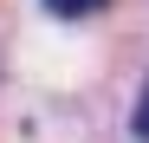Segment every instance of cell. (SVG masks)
Segmentation results:
<instances>
[{"label": "cell", "mask_w": 149, "mask_h": 143, "mask_svg": "<svg viewBox=\"0 0 149 143\" xmlns=\"http://www.w3.org/2000/svg\"><path fill=\"white\" fill-rule=\"evenodd\" d=\"M104 7H110V0H45V13H58V20H91Z\"/></svg>", "instance_id": "cell-1"}, {"label": "cell", "mask_w": 149, "mask_h": 143, "mask_svg": "<svg viewBox=\"0 0 149 143\" xmlns=\"http://www.w3.org/2000/svg\"><path fill=\"white\" fill-rule=\"evenodd\" d=\"M130 130H136V143H149V78H143V91H136V117H130Z\"/></svg>", "instance_id": "cell-2"}]
</instances>
